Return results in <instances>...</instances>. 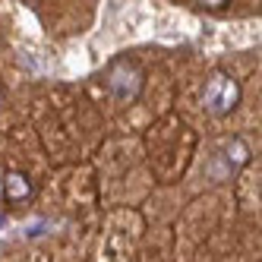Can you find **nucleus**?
<instances>
[{
    "label": "nucleus",
    "mask_w": 262,
    "mask_h": 262,
    "mask_svg": "<svg viewBox=\"0 0 262 262\" xmlns=\"http://www.w3.org/2000/svg\"><path fill=\"white\" fill-rule=\"evenodd\" d=\"M142 85H145V73L133 63V60H114L107 70V92L114 95L117 101H136L142 95Z\"/></svg>",
    "instance_id": "nucleus-1"
},
{
    "label": "nucleus",
    "mask_w": 262,
    "mask_h": 262,
    "mask_svg": "<svg viewBox=\"0 0 262 262\" xmlns=\"http://www.w3.org/2000/svg\"><path fill=\"white\" fill-rule=\"evenodd\" d=\"M202 104L209 114L215 117H224L240 104V82L231 79L228 73H215V76L205 82V92H202Z\"/></svg>",
    "instance_id": "nucleus-2"
},
{
    "label": "nucleus",
    "mask_w": 262,
    "mask_h": 262,
    "mask_svg": "<svg viewBox=\"0 0 262 262\" xmlns=\"http://www.w3.org/2000/svg\"><path fill=\"white\" fill-rule=\"evenodd\" d=\"M0 180H4V196H7L10 202H26V199L35 193L32 177L23 174V171H10V174H4Z\"/></svg>",
    "instance_id": "nucleus-3"
},
{
    "label": "nucleus",
    "mask_w": 262,
    "mask_h": 262,
    "mask_svg": "<svg viewBox=\"0 0 262 262\" xmlns=\"http://www.w3.org/2000/svg\"><path fill=\"white\" fill-rule=\"evenodd\" d=\"M247 161H250V148L243 145L240 139H234V142L228 145V164H231V167H243Z\"/></svg>",
    "instance_id": "nucleus-4"
},
{
    "label": "nucleus",
    "mask_w": 262,
    "mask_h": 262,
    "mask_svg": "<svg viewBox=\"0 0 262 262\" xmlns=\"http://www.w3.org/2000/svg\"><path fill=\"white\" fill-rule=\"evenodd\" d=\"M202 7H209V10H221L224 4H228V0H199Z\"/></svg>",
    "instance_id": "nucleus-5"
},
{
    "label": "nucleus",
    "mask_w": 262,
    "mask_h": 262,
    "mask_svg": "<svg viewBox=\"0 0 262 262\" xmlns=\"http://www.w3.org/2000/svg\"><path fill=\"white\" fill-rule=\"evenodd\" d=\"M0 199H4V180H0Z\"/></svg>",
    "instance_id": "nucleus-6"
},
{
    "label": "nucleus",
    "mask_w": 262,
    "mask_h": 262,
    "mask_svg": "<svg viewBox=\"0 0 262 262\" xmlns=\"http://www.w3.org/2000/svg\"><path fill=\"white\" fill-rule=\"evenodd\" d=\"M0 104H4V89H0Z\"/></svg>",
    "instance_id": "nucleus-7"
},
{
    "label": "nucleus",
    "mask_w": 262,
    "mask_h": 262,
    "mask_svg": "<svg viewBox=\"0 0 262 262\" xmlns=\"http://www.w3.org/2000/svg\"><path fill=\"white\" fill-rule=\"evenodd\" d=\"M0 224H4V218H0Z\"/></svg>",
    "instance_id": "nucleus-8"
}]
</instances>
